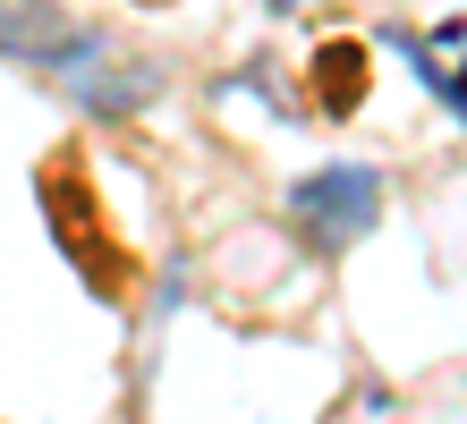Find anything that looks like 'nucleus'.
Masks as SVG:
<instances>
[{"label":"nucleus","mask_w":467,"mask_h":424,"mask_svg":"<svg viewBox=\"0 0 467 424\" xmlns=\"http://www.w3.org/2000/svg\"><path fill=\"white\" fill-rule=\"evenodd\" d=\"M0 51L26 68H51V77H68V68H86L102 35L94 26H77L60 0H0Z\"/></svg>","instance_id":"2"},{"label":"nucleus","mask_w":467,"mask_h":424,"mask_svg":"<svg viewBox=\"0 0 467 424\" xmlns=\"http://www.w3.org/2000/svg\"><path fill=\"white\" fill-rule=\"evenodd\" d=\"M68 94L86 102V110H102V119H119V110H145V102L161 94V68H145V60H111V43H102L86 68H68Z\"/></svg>","instance_id":"3"},{"label":"nucleus","mask_w":467,"mask_h":424,"mask_svg":"<svg viewBox=\"0 0 467 424\" xmlns=\"http://www.w3.org/2000/svg\"><path fill=\"white\" fill-rule=\"evenodd\" d=\"M382 221V170L374 161H323L289 187V230L315 254H348Z\"/></svg>","instance_id":"1"},{"label":"nucleus","mask_w":467,"mask_h":424,"mask_svg":"<svg viewBox=\"0 0 467 424\" xmlns=\"http://www.w3.org/2000/svg\"><path fill=\"white\" fill-rule=\"evenodd\" d=\"M272 9H306V0H272Z\"/></svg>","instance_id":"4"}]
</instances>
